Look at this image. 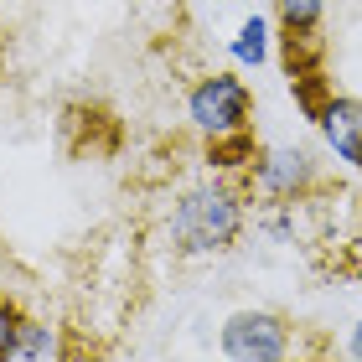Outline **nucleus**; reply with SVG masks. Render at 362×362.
<instances>
[{"instance_id": "nucleus-4", "label": "nucleus", "mask_w": 362, "mask_h": 362, "mask_svg": "<svg viewBox=\"0 0 362 362\" xmlns=\"http://www.w3.org/2000/svg\"><path fill=\"white\" fill-rule=\"evenodd\" d=\"M249 187L264 202H300V197L316 187V160L300 145H274V151L254 156L249 166Z\"/></svg>"}, {"instance_id": "nucleus-3", "label": "nucleus", "mask_w": 362, "mask_h": 362, "mask_svg": "<svg viewBox=\"0 0 362 362\" xmlns=\"http://www.w3.org/2000/svg\"><path fill=\"white\" fill-rule=\"evenodd\" d=\"M223 357L233 362H279L290 357V326L274 310H233L223 321Z\"/></svg>"}, {"instance_id": "nucleus-9", "label": "nucleus", "mask_w": 362, "mask_h": 362, "mask_svg": "<svg viewBox=\"0 0 362 362\" xmlns=\"http://www.w3.org/2000/svg\"><path fill=\"white\" fill-rule=\"evenodd\" d=\"M16 332H21V310H16L11 295H0V362H6V347L16 341Z\"/></svg>"}, {"instance_id": "nucleus-8", "label": "nucleus", "mask_w": 362, "mask_h": 362, "mask_svg": "<svg viewBox=\"0 0 362 362\" xmlns=\"http://www.w3.org/2000/svg\"><path fill=\"white\" fill-rule=\"evenodd\" d=\"M274 16H279V26H285L290 47L310 42L316 26H321V0H274Z\"/></svg>"}, {"instance_id": "nucleus-6", "label": "nucleus", "mask_w": 362, "mask_h": 362, "mask_svg": "<svg viewBox=\"0 0 362 362\" xmlns=\"http://www.w3.org/2000/svg\"><path fill=\"white\" fill-rule=\"evenodd\" d=\"M57 357H68V347L57 341L52 326L21 316V332H16V341L6 347V362H57Z\"/></svg>"}, {"instance_id": "nucleus-7", "label": "nucleus", "mask_w": 362, "mask_h": 362, "mask_svg": "<svg viewBox=\"0 0 362 362\" xmlns=\"http://www.w3.org/2000/svg\"><path fill=\"white\" fill-rule=\"evenodd\" d=\"M228 52H233V62H243V68H259V62H269V21L264 16H243L233 42H228Z\"/></svg>"}, {"instance_id": "nucleus-2", "label": "nucleus", "mask_w": 362, "mask_h": 362, "mask_svg": "<svg viewBox=\"0 0 362 362\" xmlns=\"http://www.w3.org/2000/svg\"><path fill=\"white\" fill-rule=\"evenodd\" d=\"M249 114H254V98L249 83L238 73H207L197 78V88L187 93V119L197 135H207L212 145H228V140H243L249 135Z\"/></svg>"}, {"instance_id": "nucleus-5", "label": "nucleus", "mask_w": 362, "mask_h": 362, "mask_svg": "<svg viewBox=\"0 0 362 362\" xmlns=\"http://www.w3.org/2000/svg\"><path fill=\"white\" fill-rule=\"evenodd\" d=\"M310 119L321 124V135L337 151V160H347V166L362 171V98L332 93V98H321V104H316Z\"/></svg>"}, {"instance_id": "nucleus-1", "label": "nucleus", "mask_w": 362, "mask_h": 362, "mask_svg": "<svg viewBox=\"0 0 362 362\" xmlns=\"http://www.w3.org/2000/svg\"><path fill=\"white\" fill-rule=\"evenodd\" d=\"M243 233V197L228 181H197L171 207V249L181 259L228 254Z\"/></svg>"}, {"instance_id": "nucleus-10", "label": "nucleus", "mask_w": 362, "mask_h": 362, "mask_svg": "<svg viewBox=\"0 0 362 362\" xmlns=\"http://www.w3.org/2000/svg\"><path fill=\"white\" fill-rule=\"evenodd\" d=\"M347 352H352V357H357V362H362V321H357V326H352V337H347Z\"/></svg>"}]
</instances>
